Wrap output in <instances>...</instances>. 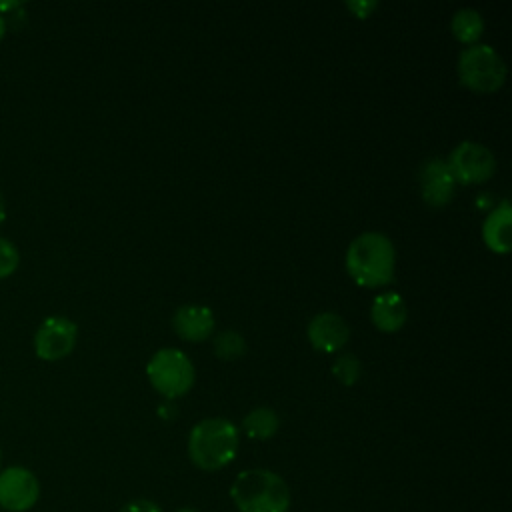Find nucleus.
Instances as JSON below:
<instances>
[{
	"mask_svg": "<svg viewBox=\"0 0 512 512\" xmlns=\"http://www.w3.org/2000/svg\"><path fill=\"white\" fill-rule=\"evenodd\" d=\"M394 266V244L382 232H362L348 244L346 270L360 286H386L394 278Z\"/></svg>",
	"mask_w": 512,
	"mask_h": 512,
	"instance_id": "f257e3e1",
	"label": "nucleus"
},
{
	"mask_svg": "<svg viewBox=\"0 0 512 512\" xmlns=\"http://www.w3.org/2000/svg\"><path fill=\"white\" fill-rule=\"evenodd\" d=\"M230 498L240 512H288L290 488L272 470L252 468L240 472L232 486Z\"/></svg>",
	"mask_w": 512,
	"mask_h": 512,
	"instance_id": "f03ea898",
	"label": "nucleus"
},
{
	"mask_svg": "<svg viewBox=\"0 0 512 512\" xmlns=\"http://www.w3.org/2000/svg\"><path fill=\"white\" fill-rule=\"evenodd\" d=\"M238 452V428L226 418L200 420L188 434V456L206 472L228 466Z\"/></svg>",
	"mask_w": 512,
	"mask_h": 512,
	"instance_id": "7ed1b4c3",
	"label": "nucleus"
},
{
	"mask_svg": "<svg viewBox=\"0 0 512 512\" xmlns=\"http://www.w3.org/2000/svg\"><path fill=\"white\" fill-rule=\"evenodd\" d=\"M458 76L476 92H494L506 80V64L492 46L470 44L458 56Z\"/></svg>",
	"mask_w": 512,
	"mask_h": 512,
	"instance_id": "20e7f679",
	"label": "nucleus"
},
{
	"mask_svg": "<svg viewBox=\"0 0 512 512\" xmlns=\"http://www.w3.org/2000/svg\"><path fill=\"white\" fill-rule=\"evenodd\" d=\"M146 374L154 390L166 398L186 394L194 384L192 360L178 348H160L146 364Z\"/></svg>",
	"mask_w": 512,
	"mask_h": 512,
	"instance_id": "39448f33",
	"label": "nucleus"
},
{
	"mask_svg": "<svg viewBox=\"0 0 512 512\" xmlns=\"http://www.w3.org/2000/svg\"><path fill=\"white\" fill-rule=\"evenodd\" d=\"M448 168L456 182L478 184L488 180L496 170L494 154L478 142L464 140L448 156Z\"/></svg>",
	"mask_w": 512,
	"mask_h": 512,
	"instance_id": "423d86ee",
	"label": "nucleus"
},
{
	"mask_svg": "<svg viewBox=\"0 0 512 512\" xmlns=\"http://www.w3.org/2000/svg\"><path fill=\"white\" fill-rule=\"evenodd\" d=\"M40 498V482L36 474L24 466H8L0 470V508L8 512H26Z\"/></svg>",
	"mask_w": 512,
	"mask_h": 512,
	"instance_id": "0eeeda50",
	"label": "nucleus"
},
{
	"mask_svg": "<svg viewBox=\"0 0 512 512\" xmlns=\"http://www.w3.org/2000/svg\"><path fill=\"white\" fill-rule=\"evenodd\" d=\"M78 338V326L66 316H48L34 334V352L42 360H60L68 356Z\"/></svg>",
	"mask_w": 512,
	"mask_h": 512,
	"instance_id": "6e6552de",
	"label": "nucleus"
},
{
	"mask_svg": "<svg viewBox=\"0 0 512 512\" xmlns=\"http://www.w3.org/2000/svg\"><path fill=\"white\" fill-rule=\"evenodd\" d=\"M418 180H420L422 198L428 206L440 208L452 200L456 190V180L442 158H428L420 166Z\"/></svg>",
	"mask_w": 512,
	"mask_h": 512,
	"instance_id": "1a4fd4ad",
	"label": "nucleus"
},
{
	"mask_svg": "<svg viewBox=\"0 0 512 512\" xmlns=\"http://www.w3.org/2000/svg\"><path fill=\"white\" fill-rule=\"evenodd\" d=\"M310 344L320 352H336L340 350L350 336V328L346 320L336 312H320L312 316L306 328Z\"/></svg>",
	"mask_w": 512,
	"mask_h": 512,
	"instance_id": "9d476101",
	"label": "nucleus"
},
{
	"mask_svg": "<svg viewBox=\"0 0 512 512\" xmlns=\"http://www.w3.org/2000/svg\"><path fill=\"white\" fill-rule=\"evenodd\" d=\"M172 326L180 338L190 342H200L212 334L214 314L206 306L184 304L174 312Z\"/></svg>",
	"mask_w": 512,
	"mask_h": 512,
	"instance_id": "9b49d317",
	"label": "nucleus"
},
{
	"mask_svg": "<svg viewBox=\"0 0 512 512\" xmlns=\"http://www.w3.org/2000/svg\"><path fill=\"white\" fill-rule=\"evenodd\" d=\"M512 208L508 200H500L482 224V238L486 246L498 254H506L512 246Z\"/></svg>",
	"mask_w": 512,
	"mask_h": 512,
	"instance_id": "f8f14e48",
	"label": "nucleus"
},
{
	"mask_svg": "<svg viewBox=\"0 0 512 512\" xmlns=\"http://www.w3.org/2000/svg\"><path fill=\"white\" fill-rule=\"evenodd\" d=\"M408 316L404 298L398 292H382L374 298L370 308V318L374 326L382 332H396L404 326Z\"/></svg>",
	"mask_w": 512,
	"mask_h": 512,
	"instance_id": "ddd939ff",
	"label": "nucleus"
},
{
	"mask_svg": "<svg viewBox=\"0 0 512 512\" xmlns=\"http://www.w3.org/2000/svg\"><path fill=\"white\" fill-rule=\"evenodd\" d=\"M278 426H280V418L268 406H258V408L250 410L242 420L244 432L254 440L272 438L278 432Z\"/></svg>",
	"mask_w": 512,
	"mask_h": 512,
	"instance_id": "4468645a",
	"label": "nucleus"
},
{
	"mask_svg": "<svg viewBox=\"0 0 512 512\" xmlns=\"http://www.w3.org/2000/svg\"><path fill=\"white\" fill-rule=\"evenodd\" d=\"M450 30L460 42L474 44L484 30L482 14L474 8H460L454 12V16L450 20Z\"/></svg>",
	"mask_w": 512,
	"mask_h": 512,
	"instance_id": "2eb2a0df",
	"label": "nucleus"
},
{
	"mask_svg": "<svg viewBox=\"0 0 512 512\" xmlns=\"http://www.w3.org/2000/svg\"><path fill=\"white\" fill-rule=\"evenodd\" d=\"M214 352L218 358L222 360H232V358H240L246 352V340L240 332L236 330H222L216 338H214Z\"/></svg>",
	"mask_w": 512,
	"mask_h": 512,
	"instance_id": "dca6fc26",
	"label": "nucleus"
},
{
	"mask_svg": "<svg viewBox=\"0 0 512 512\" xmlns=\"http://www.w3.org/2000/svg\"><path fill=\"white\" fill-rule=\"evenodd\" d=\"M360 360L350 354V352H344L340 356H336L334 364H332V374L344 384V386H352L356 384V380L360 378Z\"/></svg>",
	"mask_w": 512,
	"mask_h": 512,
	"instance_id": "f3484780",
	"label": "nucleus"
},
{
	"mask_svg": "<svg viewBox=\"0 0 512 512\" xmlns=\"http://www.w3.org/2000/svg\"><path fill=\"white\" fill-rule=\"evenodd\" d=\"M18 264H20L18 248L10 240L0 236V278L14 274Z\"/></svg>",
	"mask_w": 512,
	"mask_h": 512,
	"instance_id": "a211bd4d",
	"label": "nucleus"
},
{
	"mask_svg": "<svg viewBox=\"0 0 512 512\" xmlns=\"http://www.w3.org/2000/svg\"><path fill=\"white\" fill-rule=\"evenodd\" d=\"M378 2L376 0H346V8L358 16V18H366L376 10Z\"/></svg>",
	"mask_w": 512,
	"mask_h": 512,
	"instance_id": "6ab92c4d",
	"label": "nucleus"
},
{
	"mask_svg": "<svg viewBox=\"0 0 512 512\" xmlns=\"http://www.w3.org/2000/svg\"><path fill=\"white\" fill-rule=\"evenodd\" d=\"M120 512H162L160 506L154 502V500H148V498H136V500H130L126 502Z\"/></svg>",
	"mask_w": 512,
	"mask_h": 512,
	"instance_id": "aec40b11",
	"label": "nucleus"
},
{
	"mask_svg": "<svg viewBox=\"0 0 512 512\" xmlns=\"http://www.w3.org/2000/svg\"><path fill=\"white\" fill-rule=\"evenodd\" d=\"M4 218H6V200H4V194L0 190V224L4 222Z\"/></svg>",
	"mask_w": 512,
	"mask_h": 512,
	"instance_id": "412c9836",
	"label": "nucleus"
},
{
	"mask_svg": "<svg viewBox=\"0 0 512 512\" xmlns=\"http://www.w3.org/2000/svg\"><path fill=\"white\" fill-rule=\"evenodd\" d=\"M4 34H6V20H4V16L0 14V40L4 38Z\"/></svg>",
	"mask_w": 512,
	"mask_h": 512,
	"instance_id": "4be33fe9",
	"label": "nucleus"
},
{
	"mask_svg": "<svg viewBox=\"0 0 512 512\" xmlns=\"http://www.w3.org/2000/svg\"><path fill=\"white\" fill-rule=\"evenodd\" d=\"M176 512H196V510H192V508H178Z\"/></svg>",
	"mask_w": 512,
	"mask_h": 512,
	"instance_id": "5701e85b",
	"label": "nucleus"
},
{
	"mask_svg": "<svg viewBox=\"0 0 512 512\" xmlns=\"http://www.w3.org/2000/svg\"><path fill=\"white\" fill-rule=\"evenodd\" d=\"M0 464H2V450H0Z\"/></svg>",
	"mask_w": 512,
	"mask_h": 512,
	"instance_id": "b1692460",
	"label": "nucleus"
}]
</instances>
